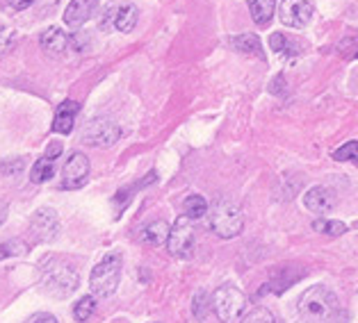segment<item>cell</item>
Wrapping results in <instances>:
<instances>
[{
	"label": "cell",
	"instance_id": "cell-1",
	"mask_svg": "<svg viewBox=\"0 0 358 323\" xmlns=\"http://www.w3.org/2000/svg\"><path fill=\"white\" fill-rule=\"evenodd\" d=\"M338 312L336 294L324 285H313L299 299V314L306 323H327Z\"/></svg>",
	"mask_w": 358,
	"mask_h": 323
},
{
	"label": "cell",
	"instance_id": "cell-2",
	"mask_svg": "<svg viewBox=\"0 0 358 323\" xmlns=\"http://www.w3.org/2000/svg\"><path fill=\"white\" fill-rule=\"evenodd\" d=\"M119 280H121V255L119 253H110V255H106L94 266L90 287L96 299H110L117 292Z\"/></svg>",
	"mask_w": 358,
	"mask_h": 323
},
{
	"label": "cell",
	"instance_id": "cell-3",
	"mask_svg": "<svg viewBox=\"0 0 358 323\" xmlns=\"http://www.w3.org/2000/svg\"><path fill=\"white\" fill-rule=\"evenodd\" d=\"M208 219H210V228L215 230V234H220L222 239L238 237L244 228L242 209L233 200H217L210 212H208Z\"/></svg>",
	"mask_w": 358,
	"mask_h": 323
},
{
	"label": "cell",
	"instance_id": "cell-4",
	"mask_svg": "<svg viewBox=\"0 0 358 323\" xmlns=\"http://www.w3.org/2000/svg\"><path fill=\"white\" fill-rule=\"evenodd\" d=\"M244 305H247V299L233 285H222L213 296V310L222 323H238L244 312Z\"/></svg>",
	"mask_w": 358,
	"mask_h": 323
},
{
	"label": "cell",
	"instance_id": "cell-5",
	"mask_svg": "<svg viewBox=\"0 0 358 323\" xmlns=\"http://www.w3.org/2000/svg\"><path fill=\"white\" fill-rule=\"evenodd\" d=\"M194 246H196L194 225H192V219H187V216L182 214L176 219V223L171 225L167 248H169V253L173 257L187 260V257H192V253H194Z\"/></svg>",
	"mask_w": 358,
	"mask_h": 323
},
{
	"label": "cell",
	"instance_id": "cell-6",
	"mask_svg": "<svg viewBox=\"0 0 358 323\" xmlns=\"http://www.w3.org/2000/svg\"><path fill=\"white\" fill-rule=\"evenodd\" d=\"M78 287V273L71 266H55L43 276L41 280V290L46 292L53 299H66L71 296Z\"/></svg>",
	"mask_w": 358,
	"mask_h": 323
},
{
	"label": "cell",
	"instance_id": "cell-7",
	"mask_svg": "<svg viewBox=\"0 0 358 323\" xmlns=\"http://www.w3.org/2000/svg\"><path fill=\"white\" fill-rule=\"evenodd\" d=\"M119 137H121V130L112 119H92L83 133L85 144L99 146V148H108L112 144H117Z\"/></svg>",
	"mask_w": 358,
	"mask_h": 323
},
{
	"label": "cell",
	"instance_id": "cell-8",
	"mask_svg": "<svg viewBox=\"0 0 358 323\" xmlns=\"http://www.w3.org/2000/svg\"><path fill=\"white\" fill-rule=\"evenodd\" d=\"M313 14H315V5L310 0H283L278 10V16L287 28H306L313 21Z\"/></svg>",
	"mask_w": 358,
	"mask_h": 323
},
{
	"label": "cell",
	"instance_id": "cell-9",
	"mask_svg": "<svg viewBox=\"0 0 358 323\" xmlns=\"http://www.w3.org/2000/svg\"><path fill=\"white\" fill-rule=\"evenodd\" d=\"M30 230L39 241H53L59 232V216L55 209L50 207H41L32 214L30 221Z\"/></svg>",
	"mask_w": 358,
	"mask_h": 323
},
{
	"label": "cell",
	"instance_id": "cell-10",
	"mask_svg": "<svg viewBox=\"0 0 358 323\" xmlns=\"http://www.w3.org/2000/svg\"><path fill=\"white\" fill-rule=\"evenodd\" d=\"M90 176V160L83 153H73L62 169V189H80Z\"/></svg>",
	"mask_w": 358,
	"mask_h": 323
},
{
	"label": "cell",
	"instance_id": "cell-11",
	"mask_svg": "<svg viewBox=\"0 0 358 323\" xmlns=\"http://www.w3.org/2000/svg\"><path fill=\"white\" fill-rule=\"evenodd\" d=\"M62 155V142H53L48 146V151L43 153L37 162H34L32 173H30V180L34 185H41V182H48L50 178L55 176V169H57V160Z\"/></svg>",
	"mask_w": 358,
	"mask_h": 323
},
{
	"label": "cell",
	"instance_id": "cell-12",
	"mask_svg": "<svg viewBox=\"0 0 358 323\" xmlns=\"http://www.w3.org/2000/svg\"><path fill=\"white\" fill-rule=\"evenodd\" d=\"M303 205L310 209V212H315V214H327L331 212V209L336 207V194H334V189H329V187H313L306 191V196H303Z\"/></svg>",
	"mask_w": 358,
	"mask_h": 323
},
{
	"label": "cell",
	"instance_id": "cell-13",
	"mask_svg": "<svg viewBox=\"0 0 358 323\" xmlns=\"http://www.w3.org/2000/svg\"><path fill=\"white\" fill-rule=\"evenodd\" d=\"M96 7H99V0H71L64 12V23L69 28H80L94 16Z\"/></svg>",
	"mask_w": 358,
	"mask_h": 323
},
{
	"label": "cell",
	"instance_id": "cell-14",
	"mask_svg": "<svg viewBox=\"0 0 358 323\" xmlns=\"http://www.w3.org/2000/svg\"><path fill=\"white\" fill-rule=\"evenodd\" d=\"M78 112H80V105H78L76 100L59 103V107L55 112V121H53V133H57V135H69V133H71Z\"/></svg>",
	"mask_w": 358,
	"mask_h": 323
},
{
	"label": "cell",
	"instance_id": "cell-15",
	"mask_svg": "<svg viewBox=\"0 0 358 323\" xmlns=\"http://www.w3.org/2000/svg\"><path fill=\"white\" fill-rule=\"evenodd\" d=\"M41 48L48 52V55H53V57H62L66 48H69V37H66V32L64 30H59V28H48L46 32L41 34Z\"/></svg>",
	"mask_w": 358,
	"mask_h": 323
},
{
	"label": "cell",
	"instance_id": "cell-16",
	"mask_svg": "<svg viewBox=\"0 0 358 323\" xmlns=\"http://www.w3.org/2000/svg\"><path fill=\"white\" fill-rule=\"evenodd\" d=\"M139 19V12L133 3H115V30L133 32Z\"/></svg>",
	"mask_w": 358,
	"mask_h": 323
},
{
	"label": "cell",
	"instance_id": "cell-17",
	"mask_svg": "<svg viewBox=\"0 0 358 323\" xmlns=\"http://www.w3.org/2000/svg\"><path fill=\"white\" fill-rule=\"evenodd\" d=\"M249 12H251V19L256 21V25L265 28V25H269V21L274 19L276 0H249Z\"/></svg>",
	"mask_w": 358,
	"mask_h": 323
},
{
	"label": "cell",
	"instance_id": "cell-18",
	"mask_svg": "<svg viewBox=\"0 0 358 323\" xmlns=\"http://www.w3.org/2000/svg\"><path fill=\"white\" fill-rule=\"evenodd\" d=\"M269 48L274 52H281V55H296V52L303 50V41L294 39V37H285V34L276 32L269 37Z\"/></svg>",
	"mask_w": 358,
	"mask_h": 323
},
{
	"label": "cell",
	"instance_id": "cell-19",
	"mask_svg": "<svg viewBox=\"0 0 358 323\" xmlns=\"http://www.w3.org/2000/svg\"><path fill=\"white\" fill-rule=\"evenodd\" d=\"M169 230L171 228L164 221H153L142 230V241L151 243V246H162V243H167L169 239Z\"/></svg>",
	"mask_w": 358,
	"mask_h": 323
},
{
	"label": "cell",
	"instance_id": "cell-20",
	"mask_svg": "<svg viewBox=\"0 0 358 323\" xmlns=\"http://www.w3.org/2000/svg\"><path fill=\"white\" fill-rule=\"evenodd\" d=\"M182 212H185V216H187V219H192V221H196V219H201V216H206V212H208L206 198L199 196V194L187 196L185 203H182Z\"/></svg>",
	"mask_w": 358,
	"mask_h": 323
},
{
	"label": "cell",
	"instance_id": "cell-21",
	"mask_svg": "<svg viewBox=\"0 0 358 323\" xmlns=\"http://www.w3.org/2000/svg\"><path fill=\"white\" fill-rule=\"evenodd\" d=\"M231 46H235L238 50L247 52V55H258L263 57V48H260V39L256 37V34H242V37H235L231 39Z\"/></svg>",
	"mask_w": 358,
	"mask_h": 323
},
{
	"label": "cell",
	"instance_id": "cell-22",
	"mask_svg": "<svg viewBox=\"0 0 358 323\" xmlns=\"http://www.w3.org/2000/svg\"><path fill=\"white\" fill-rule=\"evenodd\" d=\"M336 162H349L358 167V142H347L345 146H340L338 151L334 153Z\"/></svg>",
	"mask_w": 358,
	"mask_h": 323
},
{
	"label": "cell",
	"instance_id": "cell-23",
	"mask_svg": "<svg viewBox=\"0 0 358 323\" xmlns=\"http://www.w3.org/2000/svg\"><path fill=\"white\" fill-rule=\"evenodd\" d=\"M94 310H96V299H94V296H83V299L76 303L73 317H76V321H87L94 314Z\"/></svg>",
	"mask_w": 358,
	"mask_h": 323
},
{
	"label": "cell",
	"instance_id": "cell-24",
	"mask_svg": "<svg viewBox=\"0 0 358 323\" xmlns=\"http://www.w3.org/2000/svg\"><path fill=\"white\" fill-rule=\"evenodd\" d=\"M313 228H315L317 232L322 234H329V237H338V234H345L347 232V225L345 223H340V221H315L313 223Z\"/></svg>",
	"mask_w": 358,
	"mask_h": 323
},
{
	"label": "cell",
	"instance_id": "cell-25",
	"mask_svg": "<svg viewBox=\"0 0 358 323\" xmlns=\"http://www.w3.org/2000/svg\"><path fill=\"white\" fill-rule=\"evenodd\" d=\"M240 323H278V321L267 308H253L251 312L244 314V319Z\"/></svg>",
	"mask_w": 358,
	"mask_h": 323
},
{
	"label": "cell",
	"instance_id": "cell-26",
	"mask_svg": "<svg viewBox=\"0 0 358 323\" xmlns=\"http://www.w3.org/2000/svg\"><path fill=\"white\" fill-rule=\"evenodd\" d=\"M338 52L347 59H358V37H345L338 43Z\"/></svg>",
	"mask_w": 358,
	"mask_h": 323
},
{
	"label": "cell",
	"instance_id": "cell-27",
	"mask_svg": "<svg viewBox=\"0 0 358 323\" xmlns=\"http://www.w3.org/2000/svg\"><path fill=\"white\" fill-rule=\"evenodd\" d=\"M25 250H28V246H25L23 241L19 239H12L0 246V260L3 257H12V255H25Z\"/></svg>",
	"mask_w": 358,
	"mask_h": 323
},
{
	"label": "cell",
	"instance_id": "cell-28",
	"mask_svg": "<svg viewBox=\"0 0 358 323\" xmlns=\"http://www.w3.org/2000/svg\"><path fill=\"white\" fill-rule=\"evenodd\" d=\"M99 28L103 32H112V30H115V3H110L106 10H103L101 19H99Z\"/></svg>",
	"mask_w": 358,
	"mask_h": 323
},
{
	"label": "cell",
	"instance_id": "cell-29",
	"mask_svg": "<svg viewBox=\"0 0 358 323\" xmlns=\"http://www.w3.org/2000/svg\"><path fill=\"white\" fill-rule=\"evenodd\" d=\"M213 303H208V296L203 292H199L194 296V305H192V310H194V317L196 319H206V314H208V308H210Z\"/></svg>",
	"mask_w": 358,
	"mask_h": 323
},
{
	"label": "cell",
	"instance_id": "cell-30",
	"mask_svg": "<svg viewBox=\"0 0 358 323\" xmlns=\"http://www.w3.org/2000/svg\"><path fill=\"white\" fill-rule=\"evenodd\" d=\"M23 167H25V160H23V157H14L12 162L0 164V173H5V176H16L19 171H23Z\"/></svg>",
	"mask_w": 358,
	"mask_h": 323
},
{
	"label": "cell",
	"instance_id": "cell-31",
	"mask_svg": "<svg viewBox=\"0 0 358 323\" xmlns=\"http://www.w3.org/2000/svg\"><path fill=\"white\" fill-rule=\"evenodd\" d=\"M12 43H14V30L0 25V55H3L7 48H12Z\"/></svg>",
	"mask_w": 358,
	"mask_h": 323
},
{
	"label": "cell",
	"instance_id": "cell-32",
	"mask_svg": "<svg viewBox=\"0 0 358 323\" xmlns=\"http://www.w3.org/2000/svg\"><path fill=\"white\" fill-rule=\"evenodd\" d=\"M25 323H59V321L53 317V314H48V312H37V314H32V317Z\"/></svg>",
	"mask_w": 358,
	"mask_h": 323
},
{
	"label": "cell",
	"instance_id": "cell-33",
	"mask_svg": "<svg viewBox=\"0 0 358 323\" xmlns=\"http://www.w3.org/2000/svg\"><path fill=\"white\" fill-rule=\"evenodd\" d=\"M34 3V0H7V5L12 7V10L16 12H23V10H28V7Z\"/></svg>",
	"mask_w": 358,
	"mask_h": 323
},
{
	"label": "cell",
	"instance_id": "cell-34",
	"mask_svg": "<svg viewBox=\"0 0 358 323\" xmlns=\"http://www.w3.org/2000/svg\"><path fill=\"white\" fill-rule=\"evenodd\" d=\"M5 219H7V203H3V200H0V225L5 223Z\"/></svg>",
	"mask_w": 358,
	"mask_h": 323
}]
</instances>
